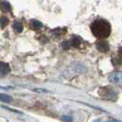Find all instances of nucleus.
<instances>
[{
    "mask_svg": "<svg viewBox=\"0 0 122 122\" xmlns=\"http://www.w3.org/2000/svg\"><path fill=\"white\" fill-rule=\"evenodd\" d=\"M91 30L97 38L104 39L107 38L110 35L111 26L107 21L103 19H98L93 22V24L91 25Z\"/></svg>",
    "mask_w": 122,
    "mask_h": 122,
    "instance_id": "obj_1",
    "label": "nucleus"
},
{
    "mask_svg": "<svg viewBox=\"0 0 122 122\" xmlns=\"http://www.w3.org/2000/svg\"><path fill=\"white\" fill-rule=\"evenodd\" d=\"M118 57H119L120 61H122V48H120L119 51H118Z\"/></svg>",
    "mask_w": 122,
    "mask_h": 122,
    "instance_id": "obj_14",
    "label": "nucleus"
},
{
    "mask_svg": "<svg viewBox=\"0 0 122 122\" xmlns=\"http://www.w3.org/2000/svg\"><path fill=\"white\" fill-rule=\"evenodd\" d=\"M0 100L2 102H5V103H9V102L12 101V97L10 96H7V95L0 94Z\"/></svg>",
    "mask_w": 122,
    "mask_h": 122,
    "instance_id": "obj_10",
    "label": "nucleus"
},
{
    "mask_svg": "<svg viewBox=\"0 0 122 122\" xmlns=\"http://www.w3.org/2000/svg\"><path fill=\"white\" fill-rule=\"evenodd\" d=\"M30 26H31V28L34 29V30H40V29L42 27V24H41L40 21H38V20H31Z\"/></svg>",
    "mask_w": 122,
    "mask_h": 122,
    "instance_id": "obj_9",
    "label": "nucleus"
},
{
    "mask_svg": "<svg viewBox=\"0 0 122 122\" xmlns=\"http://www.w3.org/2000/svg\"><path fill=\"white\" fill-rule=\"evenodd\" d=\"M10 72V67L9 65L6 63V62H3V61H0V75L1 76H4L6 75L7 73H9Z\"/></svg>",
    "mask_w": 122,
    "mask_h": 122,
    "instance_id": "obj_4",
    "label": "nucleus"
},
{
    "mask_svg": "<svg viewBox=\"0 0 122 122\" xmlns=\"http://www.w3.org/2000/svg\"><path fill=\"white\" fill-rule=\"evenodd\" d=\"M69 42H70V45L73 46V47H78L80 45V43H81V40H80L78 37L73 36L72 38V40L69 41Z\"/></svg>",
    "mask_w": 122,
    "mask_h": 122,
    "instance_id": "obj_8",
    "label": "nucleus"
},
{
    "mask_svg": "<svg viewBox=\"0 0 122 122\" xmlns=\"http://www.w3.org/2000/svg\"><path fill=\"white\" fill-rule=\"evenodd\" d=\"M97 49L101 51V52H107L109 50V46L108 44L105 41H98L97 43Z\"/></svg>",
    "mask_w": 122,
    "mask_h": 122,
    "instance_id": "obj_5",
    "label": "nucleus"
},
{
    "mask_svg": "<svg viewBox=\"0 0 122 122\" xmlns=\"http://www.w3.org/2000/svg\"><path fill=\"white\" fill-rule=\"evenodd\" d=\"M63 121H66V122H70L72 121V118L70 117H62V118H61Z\"/></svg>",
    "mask_w": 122,
    "mask_h": 122,
    "instance_id": "obj_13",
    "label": "nucleus"
},
{
    "mask_svg": "<svg viewBox=\"0 0 122 122\" xmlns=\"http://www.w3.org/2000/svg\"><path fill=\"white\" fill-rule=\"evenodd\" d=\"M8 22H9V20H8V18H6V17H1L0 18V27L2 29H4L5 27H6L8 25Z\"/></svg>",
    "mask_w": 122,
    "mask_h": 122,
    "instance_id": "obj_11",
    "label": "nucleus"
},
{
    "mask_svg": "<svg viewBox=\"0 0 122 122\" xmlns=\"http://www.w3.org/2000/svg\"><path fill=\"white\" fill-rule=\"evenodd\" d=\"M108 80L112 84L117 86H122V72L112 73L108 77Z\"/></svg>",
    "mask_w": 122,
    "mask_h": 122,
    "instance_id": "obj_3",
    "label": "nucleus"
},
{
    "mask_svg": "<svg viewBox=\"0 0 122 122\" xmlns=\"http://www.w3.org/2000/svg\"><path fill=\"white\" fill-rule=\"evenodd\" d=\"M108 122H112V121H108Z\"/></svg>",
    "mask_w": 122,
    "mask_h": 122,
    "instance_id": "obj_15",
    "label": "nucleus"
},
{
    "mask_svg": "<svg viewBox=\"0 0 122 122\" xmlns=\"http://www.w3.org/2000/svg\"><path fill=\"white\" fill-rule=\"evenodd\" d=\"M99 96L104 99L107 100H116L117 99V93L111 87H102L98 91Z\"/></svg>",
    "mask_w": 122,
    "mask_h": 122,
    "instance_id": "obj_2",
    "label": "nucleus"
},
{
    "mask_svg": "<svg viewBox=\"0 0 122 122\" xmlns=\"http://www.w3.org/2000/svg\"><path fill=\"white\" fill-rule=\"evenodd\" d=\"M13 29H14V30L16 31V32L20 33L21 31L23 30V25L21 24L20 22H18V21H14V23H13Z\"/></svg>",
    "mask_w": 122,
    "mask_h": 122,
    "instance_id": "obj_7",
    "label": "nucleus"
},
{
    "mask_svg": "<svg viewBox=\"0 0 122 122\" xmlns=\"http://www.w3.org/2000/svg\"><path fill=\"white\" fill-rule=\"evenodd\" d=\"M0 9H1L3 12H8V11H10V9H11V6H10V4H9L8 2L3 1V2L0 3Z\"/></svg>",
    "mask_w": 122,
    "mask_h": 122,
    "instance_id": "obj_6",
    "label": "nucleus"
},
{
    "mask_svg": "<svg viewBox=\"0 0 122 122\" xmlns=\"http://www.w3.org/2000/svg\"><path fill=\"white\" fill-rule=\"evenodd\" d=\"M61 47H62L64 50H68L70 47H71L70 42H69V41H63V42L61 43Z\"/></svg>",
    "mask_w": 122,
    "mask_h": 122,
    "instance_id": "obj_12",
    "label": "nucleus"
}]
</instances>
